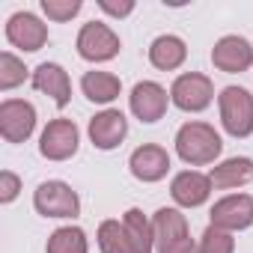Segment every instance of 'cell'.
Wrapping results in <instances>:
<instances>
[{
    "label": "cell",
    "instance_id": "cell-1",
    "mask_svg": "<svg viewBox=\"0 0 253 253\" xmlns=\"http://www.w3.org/2000/svg\"><path fill=\"white\" fill-rule=\"evenodd\" d=\"M220 149H223L220 134L211 128V125H206V122H185L182 128L176 131V152L191 167L214 164Z\"/></svg>",
    "mask_w": 253,
    "mask_h": 253
},
{
    "label": "cell",
    "instance_id": "cell-2",
    "mask_svg": "<svg viewBox=\"0 0 253 253\" xmlns=\"http://www.w3.org/2000/svg\"><path fill=\"white\" fill-rule=\"evenodd\" d=\"M217 104H220V122H223L226 134H232V137L253 134V95L244 86L220 89Z\"/></svg>",
    "mask_w": 253,
    "mask_h": 253
},
{
    "label": "cell",
    "instance_id": "cell-3",
    "mask_svg": "<svg viewBox=\"0 0 253 253\" xmlns=\"http://www.w3.org/2000/svg\"><path fill=\"white\" fill-rule=\"evenodd\" d=\"M211 98H214V86H211V81H209L206 75H200V72H185V75H179V78L173 81V86H170V101H173L179 110H185V113H200V110H206V107L211 104Z\"/></svg>",
    "mask_w": 253,
    "mask_h": 253
},
{
    "label": "cell",
    "instance_id": "cell-4",
    "mask_svg": "<svg viewBox=\"0 0 253 253\" xmlns=\"http://www.w3.org/2000/svg\"><path fill=\"white\" fill-rule=\"evenodd\" d=\"M33 206L42 217H78L81 200L66 182H42L33 194Z\"/></svg>",
    "mask_w": 253,
    "mask_h": 253
},
{
    "label": "cell",
    "instance_id": "cell-5",
    "mask_svg": "<svg viewBox=\"0 0 253 253\" xmlns=\"http://www.w3.org/2000/svg\"><path fill=\"white\" fill-rule=\"evenodd\" d=\"M81 131L72 119H54L45 125V131L39 137V152L48 161H69L78 152Z\"/></svg>",
    "mask_w": 253,
    "mask_h": 253
},
{
    "label": "cell",
    "instance_id": "cell-6",
    "mask_svg": "<svg viewBox=\"0 0 253 253\" xmlns=\"http://www.w3.org/2000/svg\"><path fill=\"white\" fill-rule=\"evenodd\" d=\"M78 54L89 63H107L119 54V36L107 24L89 21L78 33Z\"/></svg>",
    "mask_w": 253,
    "mask_h": 253
},
{
    "label": "cell",
    "instance_id": "cell-7",
    "mask_svg": "<svg viewBox=\"0 0 253 253\" xmlns=\"http://www.w3.org/2000/svg\"><path fill=\"white\" fill-rule=\"evenodd\" d=\"M36 128V107L21 98H6L0 104V134L6 143H24Z\"/></svg>",
    "mask_w": 253,
    "mask_h": 253
},
{
    "label": "cell",
    "instance_id": "cell-8",
    "mask_svg": "<svg viewBox=\"0 0 253 253\" xmlns=\"http://www.w3.org/2000/svg\"><path fill=\"white\" fill-rule=\"evenodd\" d=\"M152 229H155L158 253H176L185 244H191L188 220L179 209H158L155 217H152Z\"/></svg>",
    "mask_w": 253,
    "mask_h": 253
},
{
    "label": "cell",
    "instance_id": "cell-9",
    "mask_svg": "<svg viewBox=\"0 0 253 253\" xmlns=\"http://www.w3.org/2000/svg\"><path fill=\"white\" fill-rule=\"evenodd\" d=\"M250 223H253V197L247 194H229L211 206V226L235 232V229H247Z\"/></svg>",
    "mask_w": 253,
    "mask_h": 253
},
{
    "label": "cell",
    "instance_id": "cell-10",
    "mask_svg": "<svg viewBox=\"0 0 253 253\" xmlns=\"http://www.w3.org/2000/svg\"><path fill=\"white\" fill-rule=\"evenodd\" d=\"M167 89L155 81H140L134 84L131 95H128V104H131V113L140 119V122H158L164 113H167Z\"/></svg>",
    "mask_w": 253,
    "mask_h": 253
},
{
    "label": "cell",
    "instance_id": "cell-11",
    "mask_svg": "<svg viewBox=\"0 0 253 253\" xmlns=\"http://www.w3.org/2000/svg\"><path fill=\"white\" fill-rule=\"evenodd\" d=\"M211 63H214V69H220L226 75L247 72L253 66V45L244 36H223L211 48Z\"/></svg>",
    "mask_w": 253,
    "mask_h": 253
},
{
    "label": "cell",
    "instance_id": "cell-12",
    "mask_svg": "<svg viewBox=\"0 0 253 253\" xmlns=\"http://www.w3.org/2000/svg\"><path fill=\"white\" fill-rule=\"evenodd\" d=\"M6 39H9L15 48L33 54V51L45 48V42H48V27H45L33 12H15V15L6 21Z\"/></svg>",
    "mask_w": 253,
    "mask_h": 253
},
{
    "label": "cell",
    "instance_id": "cell-13",
    "mask_svg": "<svg viewBox=\"0 0 253 253\" xmlns=\"http://www.w3.org/2000/svg\"><path fill=\"white\" fill-rule=\"evenodd\" d=\"M128 134V119L119 110H101L89 119V140L95 149H116Z\"/></svg>",
    "mask_w": 253,
    "mask_h": 253
},
{
    "label": "cell",
    "instance_id": "cell-14",
    "mask_svg": "<svg viewBox=\"0 0 253 253\" xmlns=\"http://www.w3.org/2000/svg\"><path fill=\"white\" fill-rule=\"evenodd\" d=\"M128 170H131V176L140 179V182H158V179H164L167 170H170V155H167V149L158 146V143L137 146V149L131 152V158H128Z\"/></svg>",
    "mask_w": 253,
    "mask_h": 253
},
{
    "label": "cell",
    "instance_id": "cell-15",
    "mask_svg": "<svg viewBox=\"0 0 253 253\" xmlns=\"http://www.w3.org/2000/svg\"><path fill=\"white\" fill-rule=\"evenodd\" d=\"M33 86L45 95H51V101L57 107H66L69 98H72V81H69V72L57 63H42L36 66L33 72Z\"/></svg>",
    "mask_w": 253,
    "mask_h": 253
},
{
    "label": "cell",
    "instance_id": "cell-16",
    "mask_svg": "<svg viewBox=\"0 0 253 253\" xmlns=\"http://www.w3.org/2000/svg\"><path fill=\"white\" fill-rule=\"evenodd\" d=\"M211 188H214V185H211L209 176H203V173H197V170H185V173H179V176L173 179L170 194H173V200H176L182 209H197V206H203V203L209 200Z\"/></svg>",
    "mask_w": 253,
    "mask_h": 253
},
{
    "label": "cell",
    "instance_id": "cell-17",
    "mask_svg": "<svg viewBox=\"0 0 253 253\" xmlns=\"http://www.w3.org/2000/svg\"><path fill=\"white\" fill-rule=\"evenodd\" d=\"M185 60H188V48H185V42L179 36H170L167 33V36H158L149 45V63L155 69H161V72H173Z\"/></svg>",
    "mask_w": 253,
    "mask_h": 253
},
{
    "label": "cell",
    "instance_id": "cell-18",
    "mask_svg": "<svg viewBox=\"0 0 253 253\" xmlns=\"http://www.w3.org/2000/svg\"><path fill=\"white\" fill-rule=\"evenodd\" d=\"M209 179L214 188H241L253 182V158H226L223 164L211 167Z\"/></svg>",
    "mask_w": 253,
    "mask_h": 253
},
{
    "label": "cell",
    "instance_id": "cell-19",
    "mask_svg": "<svg viewBox=\"0 0 253 253\" xmlns=\"http://www.w3.org/2000/svg\"><path fill=\"white\" fill-rule=\"evenodd\" d=\"M81 89H84V95H86L89 101H95V104H110L113 98H119L122 84H119V78L110 75V72H86V75L81 78Z\"/></svg>",
    "mask_w": 253,
    "mask_h": 253
},
{
    "label": "cell",
    "instance_id": "cell-20",
    "mask_svg": "<svg viewBox=\"0 0 253 253\" xmlns=\"http://www.w3.org/2000/svg\"><path fill=\"white\" fill-rule=\"evenodd\" d=\"M122 226H125V232H128V238H131V244H134L137 253H152V247H155V229H152V223L146 220V214L140 209H128V211H125Z\"/></svg>",
    "mask_w": 253,
    "mask_h": 253
},
{
    "label": "cell",
    "instance_id": "cell-21",
    "mask_svg": "<svg viewBox=\"0 0 253 253\" xmlns=\"http://www.w3.org/2000/svg\"><path fill=\"white\" fill-rule=\"evenodd\" d=\"M48 253H86L89 244H86V232L81 226H60L51 232L48 238Z\"/></svg>",
    "mask_w": 253,
    "mask_h": 253
},
{
    "label": "cell",
    "instance_id": "cell-22",
    "mask_svg": "<svg viewBox=\"0 0 253 253\" xmlns=\"http://www.w3.org/2000/svg\"><path fill=\"white\" fill-rule=\"evenodd\" d=\"M98 247H101V253H137L119 220H104L98 226Z\"/></svg>",
    "mask_w": 253,
    "mask_h": 253
},
{
    "label": "cell",
    "instance_id": "cell-23",
    "mask_svg": "<svg viewBox=\"0 0 253 253\" xmlns=\"http://www.w3.org/2000/svg\"><path fill=\"white\" fill-rule=\"evenodd\" d=\"M24 78H27V69L15 54H9V51L0 54V89L3 92L15 89L18 84H24Z\"/></svg>",
    "mask_w": 253,
    "mask_h": 253
},
{
    "label": "cell",
    "instance_id": "cell-24",
    "mask_svg": "<svg viewBox=\"0 0 253 253\" xmlns=\"http://www.w3.org/2000/svg\"><path fill=\"white\" fill-rule=\"evenodd\" d=\"M197 253H235V238L220 226H209L200 238Z\"/></svg>",
    "mask_w": 253,
    "mask_h": 253
},
{
    "label": "cell",
    "instance_id": "cell-25",
    "mask_svg": "<svg viewBox=\"0 0 253 253\" xmlns=\"http://www.w3.org/2000/svg\"><path fill=\"white\" fill-rule=\"evenodd\" d=\"M81 0H42V12L51 21H72L81 12Z\"/></svg>",
    "mask_w": 253,
    "mask_h": 253
},
{
    "label": "cell",
    "instance_id": "cell-26",
    "mask_svg": "<svg viewBox=\"0 0 253 253\" xmlns=\"http://www.w3.org/2000/svg\"><path fill=\"white\" fill-rule=\"evenodd\" d=\"M18 191H21V179L15 173H9V170L0 173V203H12L18 197Z\"/></svg>",
    "mask_w": 253,
    "mask_h": 253
},
{
    "label": "cell",
    "instance_id": "cell-27",
    "mask_svg": "<svg viewBox=\"0 0 253 253\" xmlns=\"http://www.w3.org/2000/svg\"><path fill=\"white\" fill-rule=\"evenodd\" d=\"M98 9L113 15V18H125V15H131L134 12V3L131 0H122V3H110V0H98Z\"/></svg>",
    "mask_w": 253,
    "mask_h": 253
},
{
    "label": "cell",
    "instance_id": "cell-28",
    "mask_svg": "<svg viewBox=\"0 0 253 253\" xmlns=\"http://www.w3.org/2000/svg\"><path fill=\"white\" fill-rule=\"evenodd\" d=\"M176 253H197V247H194V241H191V244H185V247H182V250H176Z\"/></svg>",
    "mask_w": 253,
    "mask_h": 253
}]
</instances>
